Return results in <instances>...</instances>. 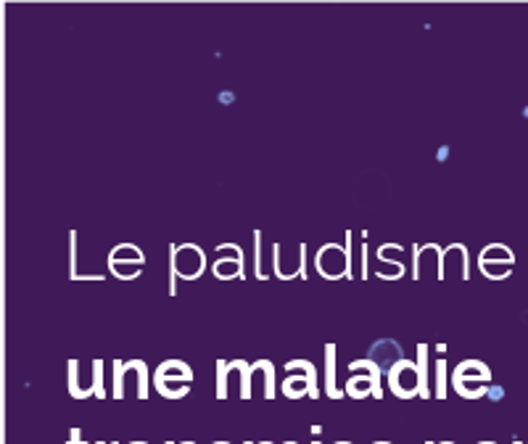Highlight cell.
I'll return each instance as SVG.
<instances>
[{
    "mask_svg": "<svg viewBox=\"0 0 528 444\" xmlns=\"http://www.w3.org/2000/svg\"><path fill=\"white\" fill-rule=\"evenodd\" d=\"M146 265V254L135 244H117L109 254V270L119 281H135Z\"/></svg>",
    "mask_w": 528,
    "mask_h": 444,
    "instance_id": "obj_4",
    "label": "cell"
},
{
    "mask_svg": "<svg viewBox=\"0 0 528 444\" xmlns=\"http://www.w3.org/2000/svg\"><path fill=\"white\" fill-rule=\"evenodd\" d=\"M312 444H323V442H312Z\"/></svg>",
    "mask_w": 528,
    "mask_h": 444,
    "instance_id": "obj_32",
    "label": "cell"
},
{
    "mask_svg": "<svg viewBox=\"0 0 528 444\" xmlns=\"http://www.w3.org/2000/svg\"><path fill=\"white\" fill-rule=\"evenodd\" d=\"M69 394L74 400H88V392L80 386V360H69Z\"/></svg>",
    "mask_w": 528,
    "mask_h": 444,
    "instance_id": "obj_16",
    "label": "cell"
},
{
    "mask_svg": "<svg viewBox=\"0 0 528 444\" xmlns=\"http://www.w3.org/2000/svg\"><path fill=\"white\" fill-rule=\"evenodd\" d=\"M478 444H494V442H478Z\"/></svg>",
    "mask_w": 528,
    "mask_h": 444,
    "instance_id": "obj_28",
    "label": "cell"
},
{
    "mask_svg": "<svg viewBox=\"0 0 528 444\" xmlns=\"http://www.w3.org/2000/svg\"><path fill=\"white\" fill-rule=\"evenodd\" d=\"M441 444H455V442H441Z\"/></svg>",
    "mask_w": 528,
    "mask_h": 444,
    "instance_id": "obj_30",
    "label": "cell"
},
{
    "mask_svg": "<svg viewBox=\"0 0 528 444\" xmlns=\"http://www.w3.org/2000/svg\"><path fill=\"white\" fill-rule=\"evenodd\" d=\"M233 373L230 370V360H217V400H228V376Z\"/></svg>",
    "mask_w": 528,
    "mask_h": 444,
    "instance_id": "obj_17",
    "label": "cell"
},
{
    "mask_svg": "<svg viewBox=\"0 0 528 444\" xmlns=\"http://www.w3.org/2000/svg\"><path fill=\"white\" fill-rule=\"evenodd\" d=\"M286 370V381H283V394L288 400H317L320 397V386H317V368L309 360H288L283 365Z\"/></svg>",
    "mask_w": 528,
    "mask_h": 444,
    "instance_id": "obj_3",
    "label": "cell"
},
{
    "mask_svg": "<svg viewBox=\"0 0 528 444\" xmlns=\"http://www.w3.org/2000/svg\"><path fill=\"white\" fill-rule=\"evenodd\" d=\"M254 275H257L259 281H267L262 265V230H254Z\"/></svg>",
    "mask_w": 528,
    "mask_h": 444,
    "instance_id": "obj_18",
    "label": "cell"
},
{
    "mask_svg": "<svg viewBox=\"0 0 528 444\" xmlns=\"http://www.w3.org/2000/svg\"><path fill=\"white\" fill-rule=\"evenodd\" d=\"M177 244H169V294L177 296V281H180V273H177Z\"/></svg>",
    "mask_w": 528,
    "mask_h": 444,
    "instance_id": "obj_19",
    "label": "cell"
},
{
    "mask_svg": "<svg viewBox=\"0 0 528 444\" xmlns=\"http://www.w3.org/2000/svg\"><path fill=\"white\" fill-rule=\"evenodd\" d=\"M96 444H106V442H96ZM111 444H119V442H111Z\"/></svg>",
    "mask_w": 528,
    "mask_h": 444,
    "instance_id": "obj_23",
    "label": "cell"
},
{
    "mask_svg": "<svg viewBox=\"0 0 528 444\" xmlns=\"http://www.w3.org/2000/svg\"><path fill=\"white\" fill-rule=\"evenodd\" d=\"M177 273L183 281H196L206 270V252L198 244L177 246Z\"/></svg>",
    "mask_w": 528,
    "mask_h": 444,
    "instance_id": "obj_8",
    "label": "cell"
},
{
    "mask_svg": "<svg viewBox=\"0 0 528 444\" xmlns=\"http://www.w3.org/2000/svg\"><path fill=\"white\" fill-rule=\"evenodd\" d=\"M349 373H352V378L346 381V397H352V400H365V397L381 400L383 370L378 368L375 360H370V357L367 360H354V363H349Z\"/></svg>",
    "mask_w": 528,
    "mask_h": 444,
    "instance_id": "obj_1",
    "label": "cell"
},
{
    "mask_svg": "<svg viewBox=\"0 0 528 444\" xmlns=\"http://www.w3.org/2000/svg\"><path fill=\"white\" fill-rule=\"evenodd\" d=\"M251 365L264 376V400H275V394H278V389H275V365L270 360H257Z\"/></svg>",
    "mask_w": 528,
    "mask_h": 444,
    "instance_id": "obj_15",
    "label": "cell"
},
{
    "mask_svg": "<svg viewBox=\"0 0 528 444\" xmlns=\"http://www.w3.org/2000/svg\"><path fill=\"white\" fill-rule=\"evenodd\" d=\"M367 262H370V246H362V278H370V267H367Z\"/></svg>",
    "mask_w": 528,
    "mask_h": 444,
    "instance_id": "obj_21",
    "label": "cell"
},
{
    "mask_svg": "<svg viewBox=\"0 0 528 444\" xmlns=\"http://www.w3.org/2000/svg\"><path fill=\"white\" fill-rule=\"evenodd\" d=\"M167 444H177V442H167Z\"/></svg>",
    "mask_w": 528,
    "mask_h": 444,
    "instance_id": "obj_34",
    "label": "cell"
},
{
    "mask_svg": "<svg viewBox=\"0 0 528 444\" xmlns=\"http://www.w3.org/2000/svg\"><path fill=\"white\" fill-rule=\"evenodd\" d=\"M336 444H352V442H336Z\"/></svg>",
    "mask_w": 528,
    "mask_h": 444,
    "instance_id": "obj_29",
    "label": "cell"
},
{
    "mask_svg": "<svg viewBox=\"0 0 528 444\" xmlns=\"http://www.w3.org/2000/svg\"><path fill=\"white\" fill-rule=\"evenodd\" d=\"M428 344H420L418 347V389H420V400H431L433 397V389H431V360H428Z\"/></svg>",
    "mask_w": 528,
    "mask_h": 444,
    "instance_id": "obj_12",
    "label": "cell"
},
{
    "mask_svg": "<svg viewBox=\"0 0 528 444\" xmlns=\"http://www.w3.org/2000/svg\"><path fill=\"white\" fill-rule=\"evenodd\" d=\"M135 373L138 376V397L148 400V365L143 360H114V400H125V376Z\"/></svg>",
    "mask_w": 528,
    "mask_h": 444,
    "instance_id": "obj_6",
    "label": "cell"
},
{
    "mask_svg": "<svg viewBox=\"0 0 528 444\" xmlns=\"http://www.w3.org/2000/svg\"><path fill=\"white\" fill-rule=\"evenodd\" d=\"M103 360H93V381H90V386H93V392H96L98 400H103L106 397V389H103Z\"/></svg>",
    "mask_w": 528,
    "mask_h": 444,
    "instance_id": "obj_20",
    "label": "cell"
},
{
    "mask_svg": "<svg viewBox=\"0 0 528 444\" xmlns=\"http://www.w3.org/2000/svg\"><path fill=\"white\" fill-rule=\"evenodd\" d=\"M447 384H449V365L444 357H439L436 365H433V397H436V400H447Z\"/></svg>",
    "mask_w": 528,
    "mask_h": 444,
    "instance_id": "obj_13",
    "label": "cell"
},
{
    "mask_svg": "<svg viewBox=\"0 0 528 444\" xmlns=\"http://www.w3.org/2000/svg\"><path fill=\"white\" fill-rule=\"evenodd\" d=\"M373 444H391V442H373Z\"/></svg>",
    "mask_w": 528,
    "mask_h": 444,
    "instance_id": "obj_24",
    "label": "cell"
},
{
    "mask_svg": "<svg viewBox=\"0 0 528 444\" xmlns=\"http://www.w3.org/2000/svg\"><path fill=\"white\" fill-rule=\"evenodd\" d=\"M426 444H433V442H426Z\"/></svg>",
    "mask_w": 528,
    "mask_h": 444,
    "instance_id": "obj_35",
    "label": "cell"
},
{
    "mask_svg": "<svg viewBox=\"0 0 528 444\" xmlns=\"http://www.w3.org/2000/svg\"><path fill=\"white\" fill-rule=\"evenodd\" d=\"M212 273L217 281H233V278H246V257L235 254V257H225L222 254L217 262L212 265Z\"/></svg>",
    "mask_w": 528,
    "mask_h": 444,
    "instance_id": "obj_10",
    "label": "cell"
},
{
    "mask_svg": "<svg viewBox=\"0 0 528 444\" xmlns=\"http://www.w3.org/2000/svg\"><path fill=\"white\" fill-rule=\"evenodd\" d=\"M315 267L325 281H341V278H346V273H349L346 249L338 244L320 246V252H317L315 257Z\"/></svg>",
    "mask_w": 528,
    "mask_h": 444,
    "instance_id": "obj_7",
    "label": "cell"
},
{
    "mask_svg": "<svg viewBox=\"0 0 528 444\" xmlns=\"http://www.w3.org/2000/svg\"><path fill=\"white\" fill-rule=\"evenodd\" d=\"M486 384L489 381V370L481 360H462L455 370H452V376H449V384L455 386H468V384Z\"/></svg>",
    "mask_w": 528,
    "mask_h": 444,
    "instance_id": "obj_9",
    "label": "cell"
},
{
    "mask_svg": "<svg viewBox=\"0 0 528 444\" xmlns=\"http://www.w3.org/2000/svg\"><path fill=\"white\" fill-rule=\"evenodd\" d=\"M69 278L72 281H103V275L77 273V233L74 230H69Z\"/></svg>",
    "mask_w": 528,
    "mask_h": 444,
    "instance_id": "obj_14",
    "label": "cell"
},
{
    "mask_svg": "<svg viewBox=\"0 0 528 444\" xmlns=\"http://www.w3.org/2000/svg\"><path fill=\"white\" fill-rule=\"evenodd\" d=\"M191 381L193 370L183 360H164L154 373L156 392L162 394L164 400H180V397H185V394L191 392Z\"/></svg>",
    "mask_w": 528,
    "mask_h": 444,
    "instance_id": "obj_2",
    "label": "cell"
},
{
    "mask_svg": "<svg viewBox=\"0 0 528 444\" xmlns=\"http://www.w3.org/2000/svg\"><path fill=\"white\" fill-rule=\"evenodd\" d=\"M214 444H230V442H214Z\"/></svg>",
    "mask_w": 528,
    "mask_h": 444,
    "instance_id": "obj_27",
    "label": "cell"
},
{
    "mask_svg": "<svg viewBox=\"0 0 528 444\" xmlns=\"http://www.w3.org/2000/svg\"><path fill=\"white\" fill-rule=\"evenodd\" d=\"M180 444H196V442H180Z\"/></svg>",
    "mask_w": 528,
    "mask_h": 444,
    "instance_id": "obj_25",
    "label": "cell"
},
{
    "mask_svg": "<svg viewBox=\"0 0 528 444\" xmlns=\"http://www.w3.org/2000/svg\"><path fill=\"white\" fill-rule=\"evenodd\" d=\"M243 444H254V442H243Z\"/></svg>",
    "mask_w": 528,
    "mask_h": 444,
    "instance_id": "obj_33",
    "label": "cell"
},
{
    "mask_svg": "<svg viewBox=\"0 0 528 444\" xmlns=\"http://www.w3.org/2000/svg\"><path fill=\"white\" fill-rule=\"evenodd\" d=\"M69 444H88V442H82V431L77 429V426L69 431Z\"/></svg>",
    "mask_w": 528,
    "mask_h": 444,
    "instance_id": "obj_22",
    "label": "cell"
},
{
    "mask_svg": "<svg viewBox=\"0 0 528 444\" xmlns=\"http://www.w3.org/2000/svg\"><path fill=\"white\" fill-rule=\"evenodd\" d=\"M325 394L330 400H344L346 392L336 384V344L325 347Z\"/></svg>",
    "mask_w": 528,
    "mask_h": 444,
    "instance_id": "obj_11",
    "label": "cell"
},
{
    "mask_svg": "<svg viewBox=\"0 0 528 444\" xmlns=\"http://www.w3.org/2000/svg\"><path fill=\"white\" fill-rule=\"evenodd\" d=\"M386 384H389L391 394L399 397V400H415V397H420L418 363L415 360H399L386 373Z\"/></svg>",
    "mask_w": 528,
    "mask_h": 444,
    "instance_id": "obj_5",
    "label": "cell"
},
{
    "mask_svg": "<svg viewBox=\"0 0 528 444\" xmlns=\"http://www.w3.org/2000/svg\"><path fill=\"white\" fill-rule=\"evenodd\" d=\"M283 444H299V442H283Z\"/></svg>",
    "mask_w": 528,
    "mask_h": 444,
    "instance_id": "obj_26",
    "label": "cell"
},
{
    "mask_svg": "<svg viewBox=\"0 0 528 444\" xmlns=\"http://www.w3.org/2000/svg\"><path fill=\"white\" fill-rule=\"evenodd\" d=\"M259 444H272V442H259Z\"/></svg>",
    "mask_w": 528,
    "mask_h": 444,
    "instance_id": "obj_31",
    "label": "cell"
}]
</instances>
